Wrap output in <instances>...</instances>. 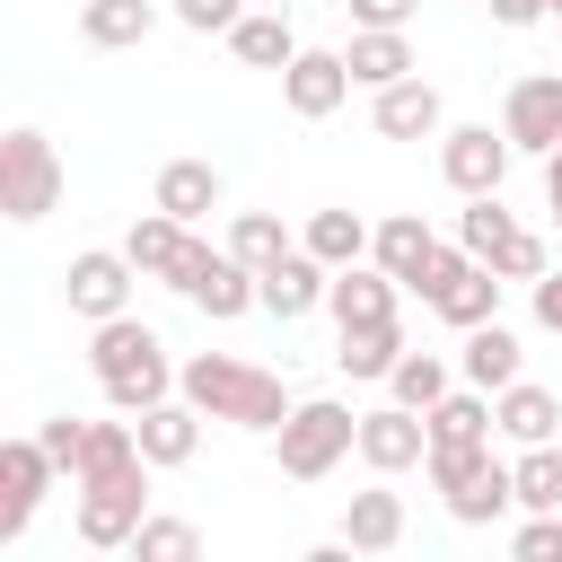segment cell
Masks as SVG:
<instances>
[{"label": "cell", "mask_w": 562, "mask_h": 562, "mask_svg": "<svg viewBox=\"0 0 562 562\" xmlns=\"http://www.w3.org/2000/svg\"><path fill=\"white\" fill-rule=\"evenodd\" d=\"M457 360H465V386H492V395H501V386H509V378L527 369V351H518V334H509L501 316H492V325H474Z\"/></svg>", "instance_id": "cell-27"}, {"label": "cell", "mask_w": 562, "mask_h": 562, "mask_svg": "<svg viewBox=\"0 0 562 562\" xmlns=\"http://www.w3.org/2000/svg\"><path fill=\"white\" fill-rule=\"evenodd\" d=\"M483 9H492V26H509V35H518V26H536V18H553L544 0H483Z\"/></svg>", "instance_id": "cell-42"}, {"label": "cell", "mask_w": 562, "mask_h": 562, "mask_svg": "<svg viewBox=\"0 0 562 562\" xmlns=\"http://www.w3.org/2000/svg\"><path fill=\"white\" fill-rule=\"evenodd\" d=\"M351 88H360V79H351V61H342V53H325V44H299V61L281 70V105H290L299 123H325Z\"/></svg>", "instance_id": "cell-10"}, {"label": "cell", "mask_w": 562, "mask_h": 562, "mask_svg": "<svg viewBox=\"0 0 562 562\" xmlns=\"http://www.w3.org/2000/svg\"><path fill=\"white\" fill-rule=\"evenodd\" d=\"M158 26V0H79V35L97 44V53H123V44H140Z\"/></svg>", "instance_id": "cell-28"}, {"label": "cell", "mask_w": 562, "mask_h": 562, "mask_svg": "<svg viewBox=\"0 0 562 562\" xmlns=\"http://www.w3.org/2000/svg\"><path fill=\"white\" fill-rule=\"evenodd\" d=\"M132 281H140V263H132L123 246H88V255H70L61 299H70V316L105 325V316H123V307H132Z\"/></svg>", "instance_id": "cell-5"}, {"label": "cell", "mask_w": 562, "mask_h": 562, "mask_svg": "<svg viewBox=\"0 0 562 562\" xmlns=\"http://www.w3.org/2000/svg\"><path fill=\"white\" fill-rule=\"evenodd\" d=\"M544 202H553V220H562V149L544 158Z\"/></svg>", "instance_id": "cell-43"}, {"label": "cell", "mask_w": 562, "mask_h": 562, "mask_svg": "<svg viewBox=\"0 0 562 562\" xmlns=\"http://www.w3.org/2000/svg\"><path fill=\"white\" fill-rule=\"evenodd\" d=\"M342 544L351 553H395L404 544V492H386V483L378 492H351L342 501Z\"/></svg>", "instance_id": "cell-22"}, {"label": "cell", "mask_w": 562, "mask_h": 562, "mask_svg": "<svg viewBox=\"0 0 562 562\" xmlns=\"http://www.w3.org/2000/svg\"><path fill=\"white\" fill-rule=\"evenodd\" d=\"M386 386H395V404H413V413H430V404L448 395V360H439V351H404V360L386 369Z\"/></svg>", "instance_id": "cell-33"}, {"label": "cell", "mask_w": 562, "mask_h": 562, "mask_svg": "<svg viewBox=\"0 0 562 562\" xmlns=\"http://www.w3.org/2000/svg\"><path fill=\"white\" fill-rule=\"evenodd\" d=\"M501 290H509V281H501L492 263H465V272L430 299V316H439V325H457V334H474V325H492V316H501Z\"/></svg>", "instance_id": "cell-23"}, {"label": "cell", "mask_w": 562, "mask_h": 562, "mask_svg": "<svg viewBox=\"0 0 562 562\" xmlns=\"http://www.w3.org/2000/svg\"><path fill=\"white\" fill-rule=\"evenodd\" d=\"M422 422H430V439H439V448H474V439H492V430H501V422H492V386H448Z\"/></svg>", "instance_id": "cell-26"}, {"label": "cell", "mask_w": 562, "mask_h": 562, "mask_svg": "<svg viewBox=\"0 0 562 562\" xmlns=\"http://www.w3.org/2000/svg\"><path fill=\"white\" fill-rule=\"evenodd\" d=\"M167 18L193 26V35H228V26L246 18V0H167Z\"/></svg>", "instance_id": "cell-38"}, {"label": "cell", "mask_w": 562, "mask_h": 562, "mask_svg": "<svg viewBox=\"0 0 562 562\" xmlns=\"http://www.w3.org/2000/svg\"><path fill=\"white\" fill-rule=\"evenodd\" d=\"M509 474H518V509H562V448L553 439H536Z\"/></svg>", "instance_id": "cell-34"}, {"label": "cell", "mask_w": 562, "mask_h": 562, "mask_svg": "<svg viewBox=\"0 0 562 562\" xmlns=\"http://www.w3.org/2000/svg\"><path fill=\"white\" fill-rule=\"evenodd\" d=\"M509 158H518V140L492 132V123H448V132H439V176H448L457 193H501Z\"/></svg>", "instance_id": "cell-6"}, {"label": "cell", "mask_w": 562, "mask_h": 562, "mask_svg": "<svg viewBox=\"0 0 562 562\" xmlns=\"http://www.w3.org/2000/svg\"><path fill=\"white\" fill-rule=\"evenodd\" d=\"M492 422H501L518 448H536V439H553V430H562V395H553V386H536V378H509V386L492 395Z\"/></svg>", "instance_id": "cell-21"}, {"label": "cell", "mask_w": 562, "mask_h": 562, "mask_svg": "<svg viewBox=\"0 0 562 562\" xmlns=\"http://www.w3.org/2000/svg\"><path fill=\"white\" fill-rule=\"evenodd\" d=\"M255 290H263V316L299 325L307 307H325V290H334V263H316L307 246H290L281 263H263V272H255Z\"/></svg>", "instance_id": "cell-13"}, {"label": "cell", "mask_w": 562, "mask_h": 562, "mask_svg": "<svg viewBox=\"0 0 562 562\" xmlns=\"http://www.w3.org/2000/svg\"><path fill=\"white\" fill-rule=\"evenodd\" d=\"M35 439H44V448H53V465L70 474V465H79V439H88V422H79V413H53V422H44Z\"/></svg>", "instance_id": "cell-39"}, {"label": "cell", "mask_w": 562, "mask_h": 562, "mask_svg": "<svg viewBox=\"0 0 562 562\" xmlns=\"http://www.w3.org/2000/svg\"><path fill=\"white\" fill-rule=\"evenodd\" d=\"M53 202H61V158H53V140H44L35 123H18V132L0 140V211H9L18 228H35Z\"/></svg>", "instance_id": "cell-4"}, {"label": "cell", "mask_w": 562, "mask_h": 562, "mask_svg": "<svg viewBox=\"0 0 562 562\" xmlns=\"http://www.w3.org/2000/svg\"><path fill=\"white\" fill-rule=\"evenodd\" d=\"M342 9H351V26H413L422 0H342Z\"/></svg>", "instance_id": "cell-40"}, {"label": "cell", "mask_w": 562, "mask_h": 562, "mask_svg": "<svg viewBox=\"0 0 562 562\" xmlns=\"http://www.w3.org/2000/svg\"><path fill=\"white\" fill-rule=\"evenodd\" d=\"M404 360V325L386 316V325H342V342H334V369L342 378H386Z\"/></svg>", "instance_id": "cell-30"}, {"label": "cell", "mask_w": 562, "mask_h": 562, "mask_svg": "<svg viewBox=\"0 0 562 562\" xmlns=\"http://www.w3.org/2000/svg\"><path fill=\"white\" fill-rule=\"evenodd\" d=\"M149 474H158V465H149ZM149 474H123V483H79V544H97V553L132 544V536H140V518H149Z\"/></svg>", "instance_id": "cell-7"}, {"label": "cell", "mask_w": 562, "mask_h": 562, "mask_svg": "<svg viewBox=\"0 0 562 562\" xmlns=\"http://www.w3.org/2000/svg\"><path fill=\"white\" fill-rule=\"evenodd\" d=\"M501 132H509L527 158H553V149H562V70H527V79H509V97H501Z\"/></svg>", "instance_id": "cell-8"}, {"label": "cell", "mask_w": 562, "mask_h": 562, "mask_svg": "<svg viewBox=\"0 0 562 562\" xmlns=\"http://www.w3.org/2000/svg\"><path fill=\"white\" fill-rule=\"evenodd\" d=\"M422 457H430V422H422L413 404L360 413V465H369V474H404V465H422Z\"/></svg>", "instance_id": "cell-11"}, {"label": "cell", "mask_w": 562, "mask_h": 562, "mask_svg": "<svg viewBox=\"0 0 562 562\" xmlns=\"http://www.w3.org/2000/svg\"><path fill=\"white\" fill-rule=\"evenodd\" d=\"M544 9H553V18H562V0H544Z\"/></svg>", "instance_id": "cell-44"}, {"label": "cell", "mask_w": 562, "mask_h": 562, "mask_svg": "<svg viewBox=\"0 0 562 562\" xmlns=\"http://www.w3.org/2000/svg\"><path fill=\"white\" fill-rule=\"evenodd\" d=\"M228 53H237L246 70H290V61H299V26L272 18V9H246V18L228 26Z\"/></svg>", "instance_id": "cell-24"}, {"label": "cell", "mask_w": 562, "mask_h": 562, "mask_svg": "<svg viewBox=\"0 0 562 562\" xmlns=\"http://www.w3.org/2000/svg\"><path fill=\"white\" fill-rule=\"evenodd\" d=\"M342 61H351V79L378 97V88H395V79H413V35L404 26H351V44H342Z\"/></svg>", "instance_id": "cell-18"}, {"label": "cell", "mask_w": 562, "mask_h": 562, "mask_svg": "<svg viewBox=\"0 0 562 562\" xmlns=\"http://www.w3.org/2000/svg\"><path fill=\"white\" fill-rule=\"evenodd\" d=\"M202 404L193 395H158L149 413H132V430H140V457L149 465H193V448H202Z\"/></svg>", "instance_id": "cell-14"}, {"label": "cell", "mask_w": 562, "mask_h": 562, "mask_svg": "<svg viewBox=\"0 0 562 562\" xmlns=\"http://www.w3.org/2000/svg\"><path fill=\"white\" fill-rule=\"evenodd\" d=\"M369 237H378V228H369L360 211H307V228H299V246H307L316 263H334V272H342V263H360V255H369Z\"/></svg>", "instance_id": "cell-29"}, {"label": "cell", "mask_w": 562, "mask_h": 562, "mask_svg": "<svg viewBox=\"0 0 562 562\" xmlns=\"http://www.w3.org/2000/svg\"><path fill=\"white\" fill-rule=\"evenodd\" d=\"M509 237H518V220L501 211V193H465V211H457V246L492 263V255H501Z\"/></svg>", "instance_id": "cell-31"}, {"label": "cell", "mask_w": 562, "mask_h": 562, "mask_svg": "<svg viewBox=\"0 0 562 562\" xmlns=\"http://www.w3.org/2000/svg\"><path fill=\"white\" fill-rule=\"evenodd\" d=\"M88 369H97V386H105L114 413H149L158 395H176V360H167V342H158L132 307L88 334Z\"/></svg>", "instance_id": "cell-2"}, {"label": "cell", "mask_w": 562, "mask_h": 562, "mask_svg": "<svg viewBox=\"0 0 562 562\" xmlns=\"http://www.w3.org/2000/svg\"><path fill=\"white\" fill-rule=\"evenodd\" d=\"M149 202H158V211H176L184 228H202V220L220 211V167H211V158H167V167H158V184H149Z\"/></svg>", "instance_id": "cell-19"}, {"label": "cell", "mask_w": 562, "mask_h": 562, "mask_svg": "<svg viewBox=\"0 0 562 562\" xmlns=\"http://www.w3.org/2000/svg\"><path fill=\"white\" fill-rule=\"evenodd\" d=\"M439 501H448V518H457V527H492L501 509H518V474L483 448V457H474V474H465V483H448Z\"/></svg>", "instance_id": "cell-17"}, {"label": "cell", "mask_w": 562, "mask_h": 562, "mask_svg": "<svg viewBox=\"0 0 562 562\" xmlns=\"http://www.w3.org/2000/svg\"><path fill=\"white\" fill-rule=\"evenodd\" d=\"M395 290H404V281H395L386 263H369V255H360V263H342V272H334L325 307H334V325H386V316H395Z\"/></svg>", "instance_id": "cell-16"}, {"label": "cell", "mask_w": 562, "mask_h": 562, "mask_svg": "<svg viewBox=\"0 0 562 562\" xmlns=\"http://www.w3.org/2000/svg\"><path fill=\"white\" fill-rule=\"evenodd\" d=\"M272 439H281V474H290V483H316V474H334L342 457H360V413L334 404V395H307V404H290V422H281Z\"/></svg>", "instance_id": "cell-3"}, {"label": "cell", "mask_w": 562, "mask_h": 562, "mask_svg": "<svg viewBox=\"0 0 562 562\" xmlns=\"http://www.w3.org/2000/svg\"><path fill=\"white\" fill-rule=\"evenodd\" d=\"M184 299L211 316V325H228V316H246V307H263V290H255V263H237L228 246H211V263L184 281Z\"/></svg>", "instance_id": "cell-15"}, {"label": "cell", "mask_w": 562, "mask_h": 562, "mask_svg": "<svg viewBox=\"0 0 562 562\" xmlns=\"http://www.w3.org/2000/svg\"><path fill=\"white\" fill-rule=\"evenodd\" d=\"M430 246H439V237H430V220H422V211H386V220H378V237H369V263H386V272L413 290V272L430 263Z\"/></svg>", "instance_id": "cell-25"}, {"label": "cell", "mask_w": 562, "mask_h": 562, "mask_svg": "<svg viewBox=\"0 0 562 562\" xmlns=\"http://www.w3.org/2000/svg\"><path fill=\"white\" fill-rule=\"evenodd\" d=\"M53 474H61V465H53V448H44L35 430L0 448V492H9V501H0V544H18V536H26V518H35V509H44V492H53Z\"/></svg>", "instance_id": "cell-9"}, {"label": "cell", "mask_w": 562, "mask_h": 562, "mask_svg": "<svg viewBox=\"0 0 562 562\" xmlns=\"http://www.w3.org/2000/svg\"><path fill=\"white\" fill-rule=\"evenodd\" d=\"M369 123H378V140H439L448 132V97L413 70V79H395V88H378V105H369Z\"/></svg>", "instance_id": "cell-12"}, {"label": "cell", "mask_w": 562, "mask_h": 562, "mask_svg": "<svg viewBox=\"0 0 562 562\" xmlns=\"http://www.w3.org/2000/svg\"><path fill=\"white\" fill-rule=\"evenodd\" d=\"M527 299H536V325H544V334H562V272L527 281Z\"/></svg>", "instance_id": "cell-41"}, {"label": "cell", "mask_w": 562, "mask_h": 562, "mask_svg": "<svg viewBox=\"0 0 562 562\" xmlns=\"http://www.w3.org/2000/svg\"><path fill=\"white\" fill-rule=\"evenodd\" d=\"M492 272H501V281H544V272H553V263H544V237H536V228H518V237L492 255Z\"/></svg>", "instance_id": "cell-37"}, {"label": "cell", "mask_w": 562, "mask_h": 562, "mask_svg": "<svg viewBox=\"0 0 562 562\" xmlns=\"http://www.w3.org/2000/svg\"><path fill=\"white\" fill-rule=\"evenodd\" d=\"M184 246H193V228H184L176 211H158V202H149V211H140L132 228H123V255H132V263H140L149 281H176V263H184Z\"/></svg>", "instance_id": "cell-20"}, {"label": "cell", "mask_w": 562, "mask_h": 562, "mask_svg": "<svg viewBox=\"0 0 562 562\" xmlns=\"http://www.w3.org/2000/svg\"><path fill=\"white\" fill-rule=\"evenodd\" d=\"M518 562H562V509H527V527L509 536Z\"/></svg>", "instance_id": "cell-36"}, {"label": "cell", "mask_w": 562, "mask_h": 562, "mask_svg": "<svg viewBox=\"0 0 562 562\" xmlns=\"http://www.w3.org/2000/svg\"><path fill=\"white\" fill-rule=\"evenodd\" d=\"M228 255L263 272V263H281V255H290V228H281L272 211H237V220H228Z\"/></svg>", "instance_id": "cell-32"}, {"label": "cell", "mask_w": 562, "mask_h": 562, "mask_svg": "<svg viewBox=\"0 0 562 562\" xmlns=\"http://www.w3.org/2000/svg\"><path fill=\"white\" fill-rule=\"evenodd\" d=\"M176 395H193L211 422H237V430H281L290 422V386L237 351H193L176 369Z\"/></svg>", "instance_id": "cell-1"}, {"label": "cell", "mask_w": 562, "mask_h": 562, "mask_svg": "<svg viewBox=\"0 0 562 562\" xmlns=\"http://www.w3.org/2000/svg\"><path fill=\"white\" fill-rule=\"evenodd\" d=\"M132 553H140V562H193V553H202V536H193L184 518H140Z\"/></svg>", "instance_id": "cell-35"}]
</instances>
